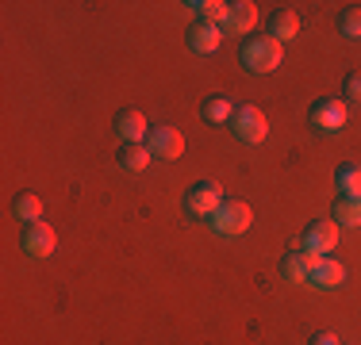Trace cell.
<instances>
[{"label": "cell", "mask_w": 361, "mask_h": 345, "mask_svg": "<svg viewBox=\"0 0 361 345\" xmlns=\"http://www.w3.org/2000/svg\"><path fill=\"white\" fill-rule=\"evenodd\" d=\"M238 58H243V65L250 69V73H273V69L281 65V42L277 39H246L243 50H238Z\"/></svg>", "instance_id": "cell-1"}, {"label": "cell", "mask_w": 361, "mask_h": 345, "mask_svg": "<svg viewBox=\"0 0 361 345\" xmlns=\"http://www.w3.org/2000/svg\"><path fill=\"white\" fill-rule=\"evenodd\" d=\"M250 222H254V211H250V203H243V200H223L219 211L212 215V227H216L219 234H227V238L246 234Z\"/></svg>", "instance_id": "cell-2"}, {"label": "cell", "mask_w": 361, "mask_h": 345, "mask_svg": "<svg viewBox=\"0 0 361 345\" xmlns=\"http://www.w3.org/2000/svg\"><path fill=\"white\" fill-rule=\"evenodd\" d=\"M223 203V188L219 180H196L192 188L185 192V211L196 215V219H212Z\"/></svg>", "instance_id": "cell-3"}, {"label": "cell", "mask_w": 361, "mask_h": 345, "mask_svg": "<svg viewBox=\"0 0 361 345\" xmlns=\"http://www.w3.org/2000/svg\"><path fill=\"white\" fill-rule=\"evenodd\" d=\"M334 246H338V222H331V219L307 222V230L296 238V249H304V253H315V257H326Z\"/></svg>", "instance_id": "cell-4"}, {"label": "cell", "mask_w": 361, "mask_h": 345, "mask_svg": "<svg viewBox=\"0 0 361 345\" xmlns=\"http://www.w3.org/2000/svg\"><path fill=\"white\" fill-rule=\"evenodd\" d=\"M231 131L243 138V142H262L265 131H269V123H265V111L254 108V104H238V108L231 111Z\"/></svg>", "instance_id": "cell-5"}, {"label": "cell", "mask_w": 361, "mask_h": 345, "mask_svg": "<svg viewBox=\"0 0 361 345\" xmlns=\"http://www.w3.org/2000/svg\"><path fill=\"white\" fill-rule=\"evenodd\" d=\"M307 119H312L315 131H342V127H346V119H350L346 100H331V96L315 100L312 111H307Z\"/></svg>", "instance_id": "cell-6"}, {"label": "cell", "mask_w": 361, "mask_h": 345, "mask_svg": "<svg viewBox=\"0 0 361 345\" xmlns=\"http://www.w3.org/2000/svg\"><path fill=\"white\" fill-rule=\"evenodd\" d=\"M146 150H150L154 158L173 161V158H180V150H185V138H180V131H173V127H150V134H146Z\"/></svg>", "instance_id": "cell-7"}, {"label": "cell", "mask_w": 361, "mask_h": 345, "mask_svg": "<svg viewBox=\"0 0 361 345\" xmlns=\"http://www.w3.org/2000/svg\"><path fill=\"white\" fill-rule=\"evenodd\" d=\"M23 253H31V257H47V253H54V246H58V234L47 227V222H27L23 227Z\"/></svg>", "instance_id": "cell-8"}, {"label": "cell", "mask_w": 361, "mask_h": 345, "mask_svg": "<svg viewBox=\"0 0 361 345\" xmlns=\"http://www.w3.org/2000/svg\"><path fill=\"white\" fill-rule=\"evenodd\" d=\"M116 134L123 138V142H142V138L150 134L146 115H142L139 108H119L116 111Z\"/></svg>", "instance_id": "cell-9"}, {"label": "cell", "mask_w": 361, "mask_h": 345, "mask_svg": "<svg viewBox=\"0 0 361 345\" xmlns=\"http://www.w3.org/2000/svg\"><path fill=\"white\" fill-rule=\"evenodd\" d=\"M219 42H223V27H219V23L196 20L192 27H188V46H192L196 54H216Z\"/></svg>", "instance_id": "cell-10"}, {"label": "cell", "mask_w": 361, "mask_h": 345, "mask_svg": "<svg viewBox=\"0 0 361 345\" xmlns=\"http://www.w3.org/2000/svg\"><path fill=\"white\" fill-rule=\"evenodd\" d=\"M342 280H346V269H342L334 257H319V261L312 265V276H307V284H312V288H319V291L338 288Z\"/></svg>", "instance_id": "cell-11"}, {"label": "cell", "mask_w": 361, "mask_h": 345, "mask_svg": "<svg viewBox=\"0 0 361 345\" xmlns=\"http://www.w3.org/2000/svg\"><path fill=\"white\" fill-rule=\"evenodd\" d=\"M257 23V4H250V0H238V4H231L227 20H223V31L231 34H246Z\"/></svg>", "instance_id": "cell-12"}, {"label": "cell", "mask_w": 361, "mask_h": 345, "mask_svg": "<svg viewBox=\"0 0 361 345\" xmlns=\"http://www.w3.org/2000/svg\"><path fill=\"white\" fill-rule=\"evenodd\" d=\"M300 34V15L292 12V8H277V12L269 15V39L277 42H288Z\"/></svg>", "instance_id": "cell-13"}, {"label": "cell", "mask_w": 361, "mask_h": 345, "mask_svg": "<svg viewBox=\"0 0 361 345\" xmlns=\"http://www.w3.org/2000/svg\"><path fill=\"white\" fill-rule=\"evenodd\" d=\"M315 261H319L315 253H300V249H296V253H288L285 261H281V272H285L292 284H307V276H312V265H315Z\"/></svg>", "instance_id": "cell-14"}, {"label": "cell", "mask_w": 361, "mask_h": 345, "mask_svg": "<svg viewBox=\"0 0 361 345\" xmlns=\"http://www.w3.org/2000/svg\"><path fill=\"white\" fill-rule=\"evenodd\" d=\"M154 153L146 150V142H123L119 146V165H123L127 172H142L146 165H150Z\"/></svg>", "instance_id": "cell-15"}, {"label": "cell", "mask_w": 361, "mask_h": 345, "mask_svg": "<svg viewBox=\"0 0 361 345\" xmlns=\"http://www.w3.org/2000/svg\"><path fill=\"white\" fill-rule=\"evenodd\" d=\"M12 215H16L20 222H39V215H42V200H39L35 192H20V196L12 200Z\"/></svg>", "instance_id": "cell-16"}, {"label": "cell", "mask_w": 361, "mask_h": 345, "mask_svg": "<svg viewBox=\"0 0 361 345\" xmlns=\"http://www.w3.org/2000/svg\"><path fill=\"white\" fill-rule=\"evenodd\" d=\"M334 222L338 227H361V196H342L334 203Z\"/></svg>", "instance_id": "cell-17"}, {"label": "cell", "mask_w": 361, "mask_h": 345, "mask_svg": "<svg viewBox=\"0 0 361 345\" xmlns=\"http://www.w3.org/2000/svg\"><path fill=\"white\" fill-rule=\"evenodd\" d=\"M188 8L196 12V20L219 23V27H223V20H227V12H231V4H223V0H192Z\"/></svg>", "instance_id": "cell-18"}, {"label": "cell", "mask_w": 361, "mask_h": 345, "mask_svg": "<svg viewBox=\"0 0 361 345\" xmlns=\"http://www.w3.org/2000/svg\"><path fill=\"white\" fill-rule=\"evenodd\" d=\"M231 111H235V104L227 96H208L200 104V119H208V123H231Z\"/></svg>", "instance_id": "cell-19"}, {"label": "cell", "mask_w": 361, "mask_h": 345, "mask_svg": "<svg viewBox=\"0 0 361 345\" xmlns=\"http://www.w3.org/2000/svg\"><path fill=\"white\" fill-rule=\"evenodd\" d=\"M334 188L342 196H361V165H338L334 169Z\"/></svg>", "instance_id": "cell-20"}, {"label": "cell", "mask_w": 361, "mask_h": 345, "mask_svg": "<svg viewBox=\"0 0 361 345\" xmlns=\"http://www.w3.org/2000/svg\"><path fill=\"white\" fill-rule=\"evenodd\" d=\"M338 31L346 34V39H361V8L350 4L338 12Z\"/></svg>", "instance_id": "cell-21"}, {"label": "cell", "mask_w": 361, "mask_h": 345, "mask_svg": "<svg viewBox=\"0 0 361 345\" xmlns=\"http://www.w3.org/2000/svg\"><path fill=\"white\" fill-rule=\"evenodd\" d=\"M342 100L361 104V69H354V73L346 77V84H342Z\"/></svg>", "instance_id": "cell-22"}, {"label": "cell", "mask_w": 361, "mask_h": 345, "mask_svg": "<svg viewBox=\"0 0 361 345\" xmlns=\"http://www.w3.org/2000/svg\"><path fill=\"white\" fill-rule=\"evenodd\" d=\"M307 345H338V338H334L331 330H319V334H315V338L307 341Z\"/></svg>", "instance_id": "cell-23"}]
</instances>
